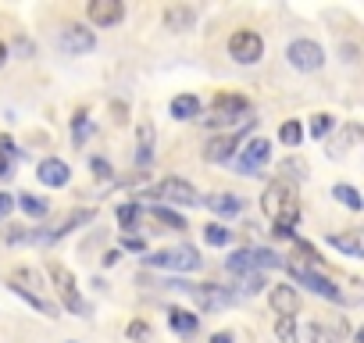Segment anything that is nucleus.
<instances>
[{
  "label": "nucleus",
  "instance_id": "1",
  "mask_svg": "<svg viewBox=\"0 0 364 343\" xmlns=\"http://www.w3.org/2000/svg\"><path fill=\"white\" fill-rule=\"evenodd\" d=\"M261 208H264V215L272 218V226L293 229L296 218H300V194H296V186H293L289 179H275V183L264 190Z\"/></svg>",
  "mask_w": 364,
  "mask_h": 343
},
{
  "label": "nucleus",
  "instance_id": "2",
  "mask_svg": "<svg viewBox=\"0 0 364 343\" xmlns=\"http://www.w3.org/2000/svg\"><path fill=\"white\" fill-rule=\"evenodd\" d=\"M243 118H250V100L240 97V93H222V97H215L211 111H208L200 122H204L208 129H232V125H240Z\"/></svg>",
  "mask_w": 364,
  "mask_h": 343
},
{
  "label": "nucleus",
  "instance_id": "3",
  "mask_svg": "<svg viewBox=\"0 0 364 343\" xmlns=\"http://www.w3.org/2000/svg\"><path fill=\"white\" fill-rule=\"evenodd\" d=\"M229 58L236 65H257L264 58V40L254 29H236L229 36Z\"/></svg>",
  "mask_w": 364,
  "mask_h": 343
},
{
  "label": "nucleus",
  "instance_id": "4",
  "mask_svg": "<svg viewBox=\"0 0 364 343\" xmlns=\"http://www.w3.org/2000/svg\"><path fill=\"white\" fill-rule=\"evenodd\" d=\"M286 61L296 68V72H318L321 65H325V51L314 43V40H293L289 47H286Z\"/></svg>",
  "mask_w": 364,
  "mask_h": 343
},
{
  "label": "nucleus",
  "instance_id": "5",
  "mask_svg": "<svg viewBox=\"0 0 364 343\" xmlns=\"http://www.w3.org/2000/svg\"><path fill=\"white\" fill-rule=\"evenodd\" d=\"M157 197H161V201H168V204H178V208H197V204H200L197 186H193V183H186V179H178V176L161 179V183H157Z\"/></svg>",
  "mask_w": 364,
  "mask_h": 343
},
{
  "label": "nucleus",
  "instance_id": "6",
  "mask_svg": "<svg viewBox=\"0 0 364 343\" xmlns=\"http://www.w3.org/2000/svg\"><path fill=\"white\" fill-rule=\"evenodd\" d=\"M47 272H50V283L58 286V293H61L65 307H68L72 315H86L90 307H86V300H82V297H79V290H75V275H72L65 265H50Z\"/></svg>",
  "mask_w": 364,
  "mask_h": 343
},
{
  "label": "nucleus",
  "instance_id": "7",
  "mask_svg": "<svg viewBox=\"0 0 364 343\" xmlns=\"http://www.w3.org/2000/svg\"><path fill=\"white\" fill-rule=\"evenodd\" d=\"M268 157H272V143H268L264 136H254V139L243 147L240 161H236L240 176H261V172H264V164H268Z\"/></svg>",
  "mask_w": 364,
  "mask_h": 343
},
{
  "label": "nucleus",
  "instance_id": "8",
  "mask_svg": "<svg viewBox=\"0 0 364 343\" xmlns=\"http://www.w3.org/2000/svg\"><path fill=\"white\" fill-rule=\"evenodd\" d=\"M175 290H186L200 307H208V311H215V307H225V304H232V290H225V286H215V283H200V286H190V283H171Z\"/></svg>",
  "mask_w": 364,
  "mask_h": 343
},
{
  "label": "nucleus",
  "instance_id": "9",
  "mask_svg": "<svg viewBox=\"0 0 364 343\" xmlns=\"http://www.w3.org/2000/svg\"><path fill=\"white\" fill-rule=\"evenodd\" d=\"M289 272L311 290V293H318V297H325V300H336V304H343V293H339V286H332L325 275H318L314 268H307V265H300V261H289Z\"/></svg>",
  "mask_w": 364,
  "mask_h": 343
},
{
  "label": "nucleus",
  "instance_id": "10",
  "mask_svg": "<svg viewBox=\"0 0 364 343\" xmlns=\"http://www.w3.org/2000/svg\"><path fill=\"white\" fill-rule=\"evenodd\" d=\"M58 47H61L65 54L79 58V54H90V51L97 47V36H93V29H86V26H65L61 36H58Z\"/></svg>",
  "mask_w": 364,
  "mask_h": 343
},
{
  "label": "nucleus",
  "instance_id": "11",
  "mask_svg": "<svg viewBox=\"0 0 364 343\" xmlns=\"http://www.w3.org/2000/svg\"><path fill=\"white\" fill-rule=\"evenodd\" d=\"M86 15H90L93 26H100V29H114V26H122L125 8H122V0H90Z\"/></svg>",
  "mask_w": 364,
  "mask_h": 343
},
{
  "label": "nucleus",
  "instance_id": "12",
  "mask_svg": "<svg viewBox=\"0 0 364 343\" xmlns=\"http://www.w3.org/2000/svg\"><path fill=\"white\" fill-rule=\"evenodd\" d=\"M240 139H243V132H218V136H211L208 147H204V161H211V164H225V161L236 154Z\"/></svg>",
  "mask_w": 364,
  "mask_h": 343
},
{
  "label": "nucleus",
  "instance_id": "13",
  "mask_svg": "<svg viewBox=\"0 0 364 343\" xmlns=\"http://www.w3.org/2000/svg\"><path fill=\"white\" fill-rule=\"evenodd\" d=\"M268 304H272V311H275L279 318H296V311H300V293H296L293 286L279 283V286L268 290Z\"/></svg>",
  "mask_w": 364,
  "mask_h": 343
},
{
  "label": "nucleus",
  "instance_id": "14",
  "mask_svg": "<svg viewBox=\"0 0 364 343\" xmlns=\"http://www.w3.org/2000/svg\"><path fill=\"white\" fill-rule=\"evenodd\" d=\"M36 176H40V183H43V186L61 190V186H68V179H72V168H68L61 157H43Z\"/></svg>",
  "mask_w": 364,
  "mask_h": 343
},
{
  "label": "nucleus",
  "instance_id": "15",
  "mask_svg": "<svg viewBox=\"0 0 364 343\" xmlns=\"http://www.w3.org/2000/svg\"><path fill=\"white\" fill-rule=\"evenodd\" d=\"M161 22H164V29H171V33H186V29H193L197 11H193L190 4H168L164 15H161Z\"/></svg>",
  "mask_w": 364,
  "mask_h": 343
},
{
  "label": "nucleus",
  "instance_id": "16",
  "mask_svg": "<svg viewBox=\"0 0 364 343\" xmlns=\"http://www.w3.org/2000/svg\"><path fill=\"white\" fill-rule=\"evenodd\" d=\"M164 315H168V325H171L178 336H186V339H190V336H197L200 318H197L193 311H186V307H168Z\"/></svg>",
  "mask_w": 364,
  "mask_h": 343
},
{
  "label": "nucleus",
  "instance_id": "17",
  "mask_svg": "<svg viewBox=\"0 0 364 343\" xmlns=\"http://www.w3.org/2000/svg\"><path fill=\"white\" fill-rule=\"evenodd\" d=\"M204 261H200V254H197V247H175V250H168V268L171 272H197Z\"/></svg>",
  "mask_w": 364,
  "mask_h": 343
},
{
  "label": "nucleus",
  "instance_id": "18",
  "mask_svg": "<svg viewBox=\"0 0 364 343\" xmlns=\"http://www.w3.org/2000/svg\"><path fill=\"white\" fill-rule=\"evenodd\" d=\"M168 111H171L175 122H193L200 115V100L193 93H178V97H171V107Z\"/></svg>",
  "mask_w": 364,
  "mask_h": 343
},
{
  "label": "nucleus",
  "instance_id": "19",
  "mask_svg": "<svg viewBox=\"0 0 364 343\" xmlns=\"http://www.w3.org/2000/svg\"><path fill=\"white\" fill-rule=\"evenodd\" d=\"M208 208H211L215 215H222V218H232V215L243 211V197H236V194H215V197L208 201Z\"/></svg>",
  "mask_w": 364,
  "mask_h": 343
},
{
  "label": "nucleus",
  "instance_id": "20",
  "mask_svg": "<svg viewBox=\"0 0 364 343\" xmlns=\"http://www.w3.org/2000/svg\"><path fill=\"white\" fill-rule=\"evenodd\" d=\"M336 250H343L346 258H360L364 254V243H360V233L357 229H350V233H339V236H332L328 240Z\"/></svg>",
  "mask_w": 364,
  "mask_h": 343
},
{
  "label": "nucleus",
  "instance_id": "21",
  "mask_svg": "<svg viewBox=\"0 0 364 343\" xmlns=\"http://www.w3.org/2000/svg\"><path fill=\"white\" fill-rule=\"evenodd\" d=\"M15 208H22L26 215H33V218H43L47 211H50V204L47 201H40L36 194H22V197H15Z\"/></svg>",
  "mask_w": 364,
  "mask_h": 343
},
{
  "label": "nucleus",
  "instance_id": "22",
  "mask_svg": "<svg viewBox=\"0 0 364 343\" xmlns=\"http://www.w3.org/2000/svg\"><path fill=\"white\" fill-rule=\"evenodd\" d=\"M150 218L154 222H161V226H168V229H175V233H182V229H186V218H182V215H175L171 208H150Z\"/></svg>",
  "mask_w": 364,
  "mask_h": 343
},
{
  "label": "nucleus",
  "instance_id": "23",
  "mask_svg": "<svg viewBox=\"0 0 364 343\" xmlns=\"http://www.w3.org/2000/svg\"><path fill=\"white\" fill-rule=\"evenodd\" d=\"M279 139H282L286 147H300V143H304V125H300L296 118L282 122V125H279Z\"/></svg>",
  "mask_w": 364,
  "mask_h": 343
},
{
  "label": "nucleus",
  "instance_id": "24",
  "mask_svg": "<svg viewBox=\"0 0 364 343\" xmlns=\"http://www.w3.org/2000/svg\"><path fill=\"white\" fill-rule=\"evenodd\" d=\"M332 197L343 204V208H350V211H360L364 208V201H360V194L353 190V186H346V183H339L336 190H332Z\"/></svg>",
  "mask_w": 364,
  "mask_h": 343
},
{
  "label": "nucleus",
  "instance_id": "25",
  "mask_svg": "<svg viewBox=\"0 0 364 343\" xmlns=\"http://www.w3.org/2000/svg\"><path fill=\"white\" fill-rule=\"evenodd\" d=\"M250 265H254V272H257V268H279L282 258H279L275 250H268V247H254V250H250Z\"/></svg>",
  "mask_w": 364,
  "mask_h": 343
},
{
  "label": "nucleus",
  "instance_id": "26",
  "mask_svg": "<svg viewBox=\"0 0 364 343\" xmlns=\"http://www.w3.org/2000/svg\"><path fill=\"white\" fill-rule=\"evenodd\" d=\"M150 154H154V125L139 122V164H150Z\"/></svg>",
  "mask_w": 364,
  "mask_h": 343
},
{
  "label": "nucleus",
  "instance_id": "27",
  "mask_svg": "<svg viewBox=\"0 0 364 343\" xmlns=\"http://www.w3.org/2000/svg\"><path fill=\"white\" fill-rule=\"evenodd\" d=\"M229 240H232V229H225V226H218V222L204 226V243H208V247H225Z\"/></svg>",
  "mask_w": 364,
  "mask_h": 343
},
{
  "label": "nucleus",
  "instance_id": "28",
  "mask_svg": "<svg viewBox=\"0 0 364 343\" xmlns=\"http://www.w3.org/2000/svg\"><path fill=\"white\" fill-rule=\"evenodd\" d=\"M139 215H143V208H139L136 201H129V204H122V208H118V226H122V229L129 233V229H136Z\"/></svg>",
  "mask_w": 364,
  "mask_h": 343
},
{
  "label": "nucleus",
  "instance_id": "29",
  "mask_svg": "<svg viewBox=\"0 0 364 343\" xmlns=\"http://www.w3.org/2000/svg\"><path fill=\"white\" fill-rule=\"evenodd\" d=\"M296 336H304L307 343H339L336 336H332V329H325V325H318V322H311L304 332H296Z\"/></svg>",
  "mask_w": 364,
  "mask_h": 343
},
{
  "label": "nucleus",
  "instance_id": "30",
  "mask_svg": "<svg viewBox=\"0 0 364 343\" xmlns=\"http://www.w3.org/2000/svg\"><path fill=\"white\" fill-rule=\"evenodd\" d=\"M125 336L132 339V343H150V336H154V329L143 322V318H132L129 325H125Z\"/></svg>",
  "mask_w": 364,
  "mask_h": 343
},
{
  "label": "nucleus",
  "instance_id": "31",
  "mask_svg": "<svg viewBox=\"0 0 364 343\" xmlns=\"http://www.w3.org/2000/svg\"><path fill=\"white\" fill-rule=\"evenodd\" d=\"M225 268H229L232 275H247V272H254V265H250V250H236V254L225 261Z\"/></svg>",
  "mask_w": 364,
  "mask_h": 343
},
{
  "label": "nucleus",
  "instance_id": "32",
  "mask_svg": "<svg viewBox=\"0 0 364 343\" xmlns=\"http://www.w3.org/2000/svg\"><path fill=\"white\" fill-rule=\"evenodd\" d=\"M275 336H279L282 343H300V336H296V318H275Z\"/></svg>",
  "mask_w": 364,
  "mask_h": 343
},
{
  "label": "nucleus",
  "instance_id": "33",
  "mask_svg": "<svg viewBox=\"0 0 364 343\" xmlns=\"http://www.w3.org/2000/svg\"><path fill=\"white\" fill-rule=\"evenodd\" d=\"M332 125H336V118L321 111V115H314V118H311V136H314V139H325Z\"/></svg>",
  "mask_w": 364,
  "mask_h": 343
},
{
  "label": "nucleus",
  "instance_id": "34",
  "mask_svg": "<svg viewBox=\"0 0 364 343\" xmlns=\"http://www.w3.org/2000/svg\"><path fill=\"white\" fill-rule=\"evenodd\" d=\"M86 132H90V115H86V111H79V115L72 118V139H75V147H82V143H86Z\"/></svg>",
  "mask_w": 364,
  "mask_h": 343
},
{
  "label": "nucleus",
  "instance_id": "35",
  "mask_svg": "<svg viewBox=\"0 0 364 343\" xmlns=\"http://www.w3.org/2000/svg\"><path fill=\"white\" fill-rule=\"evenodd\" d=\"M240 290L250 293V297L261 293V290H264V275H261V272H247V275H240Z\"/></svg>",
  "mask_w": 364,
  "mask_h": 343
},
{
  "label": "nucleus",
  "instance_id": "36",
  "mask_svg": "<svg viewBox=\"0 0 364 343\" xmlns=\"http://www.w3.org/2000/svg\"><path fill=\"white\" fill-rule=\"evenodd\" d=\"M122 250L143 254V250H146V243H143V236H132V233H125V236H122Z\"/></svg>",
  "mask_w": 364,
  "mask_h": 343
},
{
  "label": "nucleus",
  "instance_id": "37",
  "mask_svg": "<svg viewBox=\"0 0 364 343\" xmlns=\"http://www.w3.org/2000/svg\"><path fill=\"white\" fill-rule=\"evenodd\" d=\"M90 168H93V176H97V179H111V161L93 157V161H90Z\"/></svg>",
  "mask_w": 364,
  "mask_h": 343
},
{
  "label": "nucleus",
  "instance_id": "38",
  "mask_svg": "<svg viewBox=\"0 0 364 343\" xmlns=\"http://www.w3.org/2000/svg\"><path fill=\"white\" fill-rule=\"evenodd\" d=\"M282 168L289 172V176H293V179H304V176H307V164H304V161H286Z\"/></svg>",
  "mask_w": 364,
  "mask_h": 343
},
{
  "label": "nucleus",
  "instance_id": "39",
  "mask_svg": "<svg viewBox=\"0 0 364 343\" xmlns=\"http://www.w3.org/2000/svg\"><path fill=\"white\" fill-rule=\"evenodd\" d=\"M15 54H18V58H33V54H36L33 40H22V36H18V40H15Z\"/></svg>",
  "mask_w": 364,
  "mask_h": 343
},
{
  "label": "nucleus",
  "instance_id": "40",
  "mask_svg": "<svg viewBox=\"0 0 364 343\" xmlns=\"http://www.w3.org/2000/svg\"><path fill=\"white\" fill-rule=\"evenodd\" d=\"M4 240H8V243H29V240H33V233H26V229H8V233H4Z\"/></svg>",
  "mask_w": 364,
  "mask_h": 343
},
{
  "label": "nucleus",
  "instance_id": "41",
  "mask_svg": "<svg viewBox=\"0 0 364 343\" xmlns=\"http://www.w3.org/2000/svg\"><path fill=\"white\" fill-rule=\"evenodd\" d=\"M11 211H15V197L11 194H0V222H4Z\"/></svg>",
  "mask_w": 364,
  "mask_h": 343
},
{
  "label": "nucleus",
  "instance_id": "42",
  "mask_svg": "<svg viewBox=\"0 0 364 343\" xmlns=\"http://www.w3.org/2000/svg\"><path fill=\"white\" fill-rule=\"evenodd\" d=\"M272 236H275V240H296V233L286 229V226H272Z\"/></svg>",
  "mask_w": 364,
  "mask_h": 343
},
{
  "label": "nucleus",
  "instance_id": "43",
  "mask_svg": "<svg viewBox=\"0 0 364 343\" xmlns=\"http://www.w3.org/2000/svg\"><path fill=\"white\" fill-rule=\"evenodd\" d=\"M8 176H11V157L0 154V179H8Z\"/></svg>",
  "mask_w": 364,
  "mask_h": 343
},
{
  "label": "nucleus",
  "instance_id": "44",
  "mask_svg": "<svg viewBox=\"0 0 364 343\" xmlns=\"http://www.w3.org/2000/svg\"><path fill=\"white\" fill-rule=\"evenodd\" d=\"M118 258H122L118 250H104V258H100V265H104V268H111V265H114Z\"/></svg>",
  "mask_w": 364,
  "mask_h": 343
},
{
  "label": "nucleus",
  "instance_id": "45",
  "mask_svg": "<svg viewBox=\"0 0 364 343\" xmlns=\"http://www.w3.org/2000/svg\"><path fill=\"white\" fill-rule=\"evenodd\" d=\"M211 343H232V332H215Z\"/></svg>",
  "mask_w": 364,
  "mask_h": 343
},
{
  "label": "nucleus",
  "instance_id": "46",
  "mask_svg": "<svg viewBox=\"0 0 364 343\" xmlns=\"http://www.w3.org/2000/svg\"><path fill=\"white\" fill-rule=\"evenodd\" d=\"M4 65H8V43L0 40V68H4Z\"/></svg>",
  "mask_w": 364,
  "mask_h": 343
}]
</instances>
